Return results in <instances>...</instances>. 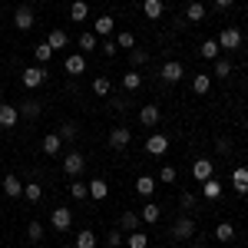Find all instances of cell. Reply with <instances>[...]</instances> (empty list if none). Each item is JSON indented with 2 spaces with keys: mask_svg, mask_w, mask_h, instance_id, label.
<instances>
[{
  "mask_svg": "<svg viewBox=\"0 0 248 248\" xmlns=\"http://www.w3.org/2000/svg\"><path fill=\"white\" fill-rule=\"evenodd\" d=\"M33 23H37V14H33V7L20 3L17 10H14V27H17V30H33Z\"/></svg>",
  "mask_w": 248,
  "mask_h": 248,
  "instance_id": "6da1fadb",
  "label": "cell"
},
{
  "mask_svg": "<svg viewBox=\"0 0 248 248\" xmlns=\"http://www.w3.org/2000/svg\"><path fill=\"white\" fill-rule=\"evenodd\" d=\"M23 86H27V90H37V86H43V83H46V70H43V66H27V70H23Z\"/></svg>",
  "mask_w": 248,
  "mask_h": 248,
  "instance_id": "7a4b0ae2",
  "label": "cell"
},
{
  "mask_svg": "<svg viewBox=\"0 0 248 248\" xmlns=\"http://www.w3.org/2000/svg\"><path fill=\"white\" fill-rule=\"evenodd\" d=\"M159 77L166 79V83H179V79L186 77V66H182L179 60H169V63H162V66H159Z\"/></svg>",
  "mask_w": 248,
  "mask_h": 248,
  "instance_id": "3957f363",
  "label": "cell"
},
{
  "mask_svg": "<svg viewBox=\"0 0 248 248\" xmlns=\"http://www.w3.org/2000/svg\"><path fill=\"white\" fill-rule=\"evenodd\" d=\"M50 225H53L57 232H66L70 225H73V212L66 209V205H57V209H53V215H50Z\"/></svg>",
  "mask_w": 248,
  "mask_h": 248,
  "instance_id": "277c9868",
  "label": "cell"
},
{
  "mask_svg": "<svg viewBox=\"0 0 248 248\" xmlns=\"http://www.w3.org/2000/svg\"><path fill=\"white\" fill-rule=\"evenodd\" d=\"M133 142V129L129 126H113V133H109V146L113 149H126Z\"/></svg>",
  "mask_w": 248,
  "mask_h": 248,
  "instance_id": "5b68a950",
  "label": "cell"
},
{
  "mask_svg": "<svg viewBox=\"0 0 248 248\" xmlns=\"http://www.w3.org/2000/svg\"><path fill=\"white\" fill-rule=\"evenodd\" d=\"M146 153L149 155H166L169 153V136H162V133H155L146 139Z\"/></svg>",
  "mask_w": 248,
  "mask_h": 248,
  "instance_id": "8992f818",
  "label": "cell"
},
{
  "mask_svg": "<svg viewBox=\"0 0 248 248\" xmlns=\"http://www.w3.org/2000/svg\"><path fill=\"white\" fill-rule=\"evenodd\" d=\"M218 46H222V50H238V46H242V33H238L235 27H225V30L218 33Z\"/></svg>",
  "mask_w": 248,
  "mask_h": 248,
  "instance_id": "52a82bcc",
  "label": "cell"
},
{
  "mask_svg": "<svg viewBox=\"0 0 248 248\" xmlns=\"http://www.w3.org/2000/svg\"><path fill=\"white\" fill-rule=\"evenodd\" d=\"M83 166H86L83 153H66V155H63V172H66V175H79Z\"/></svg>",
  "mask_w": 248,
  "mask_h": 248,
  "instance_id": "ba28073f",
  "label": "cell"
},
{
  "mask_svg": "<svg viewBox=\"0 0 248 248\" xmlns=\"http://www.w3.org/2000/svg\"><path fill=\"white\" fill-rule=\"evenodd\" d=\"M63 70H66L70 77H79V73H86V57H83V53H70V57L63 60Z\"/></svg>",
  "mask_w": 248,
  "mask_h": 248,
  "instance_id": "9c48e42d",
  "label": "cell"
},
{
  "mask_svg": "<svg viewBox=\"0 0 248 248\" xmlns=\"http://www.w3.org/2000/svg\"><path fill=\"white\" fill-rule=\"evenodd\" d=\"M192 235H195V222H192V218H179V222L172 225V238H175V242H186Z\"/></svg>",
  "mask_w": 248,
  "mask_h": 248,
  "instance_id": "30bf717a",
  "label": "cell"
},
{
  "mask_svg": "<svg viewBox=\"0 0 248 248\" xmlns=\"http://www.w3.org/2000/svg\"><path fill=\"white\" fill-rule=\"evenodd\" d=\"M17 119H20V109H17V106L0 103V126H3V129H14V126H17Z\"/></svg>",
  "mask_w": 248,
  "mask_h": 248,
  "instance_id": "8fae6325",
  "label": "cell"
},
{
  "mask_svg": "<svg viewBox=\"0 0 248 248\" xmlns=\"http://www.w3.org/2000/svg\"><path fill=\"white\" fill-rule=\"evenodd\" d=\"M232 189L238 192V195H248V169L245 166L232 169Z\"/></svg>",
  "mask_w": 248,
  "mask_h": 248,
  "instance_id": "7c38bea8",
  "label": "cell"
},
{
  "mask_svg": "<svg viewBox=\"0 0 248 248\" xmlns=\"http://www.w3.org/2000/svg\"><path fill=\"white\" fill-rule=\"evenodd\" d=\"M113 30H116V20L109 17V14H103V17L93 20V33H96V37H109Z\"/></svg>",
  "mask_w": 248,
  "mask_h": 248,
  "instance_id": "4fadbf2b",
  "label": "cell"
},
{
  "mask_svg": "<svg viewBox=\"0 0 248 248\" xmlns=\"http://www.w3.org/2000/svg\"><path fill=\"white\" fill-rule=\"evenodd\" d=\"M192 175H195L199 182L212 179V175H215V169H212V159H195V162H192Z\"/></svg>",
  "mask_w": 248,
  "mask_h": 248,
  "instance_id": "5bb4252c",
  "label": "cell"
},
{
  "mask_svg": "<svg viewBox=\"0 0 248 248\" xmlns=\"http://www.w3.org/2000/svg\"><path fill=\"white\" fill-rule=\"evenodd\" d=\"M199 57H202V60H212V63H215V60L222 57V46H218V40H205V43L199 46Z\"/></svg>",
  "mask_w": 248,
  "mask_h": 248,
  "instance_id": "9a60e30c",
  "label": "cell"
},
{
  "mask_svg": "<svg viewBox=\"0 0 248 248\" xmlns=\"http://www.w3.org/2000/svg\"><path fill=\"white\" fill-rule=\"evenodd\" d=\"M3 195H10V199L23 195V182H20L17 175H3Z\"/></svg>",
  "mask_w": 248,
  "mask_h": 248,
  "instance_id": "2e32d148",
  "label": "cell"
},
{
  "mask_svg": "<svg viewBox=\"0 0 248 248\" xmlns=\"http://www.w3.org/2000/svg\"><path fill=\"white\" fill-rule=\"evenodd\" d=\"M202 195H205L209 202H215V199H222V182H218L215 175H212V179H205V182H202Z\"/></svg>",
  "mask_w": 248,
  "mask_h": 248,
  "instance_id": "e0dca14e",
  "label": "cell"
},
{
  "mask_svg": "<svg viewBox=\"0 0 248 248\" xmlns=\"http://www.w3.org/2000/svg\"><path fill=\"white\" fill-rule=\"evenodd\" d=\"M142 14L149 20H159L166 14V3H162V0H142Z\"/></svg>",
  "mask_w": 248,
  "mask_h": 248,
  "instance_id": "ac0fdd59",
  "label": "cell"
},
{
  "mask_svg": "<svg viewBox=\"0 0 248 248\" xmlns=\"http://www.w3.org/2000/svg\"><path fill=\"white\" fill-rule=\"evenodd\" d=\"M139 123H142V126H155V123H159V106H155V103L142 106V109H139Z\"/></svg>",
  "mask_w": 248,
  "mask_h": 248,
  "instance_id": "d6986e66",
  "label": "cell"
},
{
  "mask_svg": "<svg viewBox=\"0 0 248 248\" xmlns=\"http://www.w3.org/2000/svg\"><path fill=\"white\" fill-rule=\"evenodd\" d=\"M60 149H63V139H60V133H46V136H43V153H46V155H57Z\"/></svg>",
  "mask_w": 248,
  "mask_h": 248,
  "instance_id": "ffe728a7",
  "label": "cell"
},
{
  "mask_svg": "<svg viewBox=\"0 0 248 248\" xmlns=\"http://www.w3.org/2000/svg\"><path fill=\"white\" fill-rule=\"evenodd\" d=\"M106 195H109V186H106V179H93V182H90V199H93V202H103Z\"/></svg>",
  "mask_w": 248,
  "mask_h": 248,
  "instance_id": "44dd1931",
  "label": "cell"
},
{
  "mask_svg": "<svg viewBox=\"0 0 248 248\" xmlns=\"http://www.w3.org/2000/svg\"><path fill=\"white\" fill-rule=\"evenodd\" d=\"M186 20H189V23H202V20H205V3H199V0L189 3V7H186Z\"/></svg>",
  "mask_w": 248,
  "mask_h": 248,
  "instance_id": "7402d4cb",
  "label": "cell"
},
{
  "mask_svg": "<svg viewBox=\"0 0 248 248\" xmlns=\"http://www.w3.org/2000/svg\"><path fill=\"white\" fill-rule=\"evenodd\" d=\"M126 248H149V235H146V232H129V235H126Z\"/></svg>",
  "mask_w": 248,
  "mask_h": 248,
  "instance_id": "603a6c76",
  "label": "cell"
},
{
  "mask_svg": "<svg viewBox=\"0 0 248 248\" xmlns=\"http://www.w3.org/2000/svg\"><path fill=\"white\" fill-rule=\"evenodd\" d=\"M93 50H99V43H96V33L90 30V33H79V53L86 57V53H93Z\"/></svg>",
  "mask_w": 248,
  "mask_h": 248,
  "instance_id": "cb8c5ba5",
  "label": "cell"
},
{
  "mask_svg": "<svg viewBox=\"0 0 248 248\" xmlns=\"http://www.w3.org/2000/svg\"><path fill=\"white\" fill-rule=\"evenodd\" d=\"M136 192H139V195H153L155 192V175H139V179H136Z\"/></svg>",
  "mask_w": 248,
  "mask_h": 248,
  "instance_id": "d4e9b609",
  "label": "cell"
},
{
  "mask_svg": "<svg viewBox=\"0 0 248 248\" xmlns=\"http://www.w3.org/2000/svg\"><path fill=\"white\" fill-rule=\"evenodd\" d=\"M33 60H37V63H50V60H53V46H50L46 40L37 43V46H33Z\"/></svg>",
  "mask_w": 248,
  "mask_h": 248,
  "instance_id": "484cf974",
  "label": "cell"
},
{
  "mask_svg": "<svg viewBox=\"0 0 248 248\" xmlns=\"http://www.w3.org/2000/svg\"><path fill=\"white\" fill-rule=\"evenodd\" d=\"M123 86H126L129 93H136V90L142 86V73H136L133 66H129V73H123Z\"/></svg>",
  "mask_w": 248,
  "mask_h": 248,
  "instance_id": "4316f807",
  "label": "cell"
},
{
  "mask_svg": "<svg viewBox=\"0 0 248 248\" xmlns=\"http://www.w3.org/2000/svg\"><path fill=\"white\" fill-rule=\"evenodd\" d=\"M70 17L77 20V23H79V20H86V17H90V3H86V0H73V7H70Z\"/></svg>",
  "mask_w": 248,
  "mask_h": 248,
  "instance_id": "83f0119b",
  "label": "cell"
},
{
  "mask_svg": "<svg viewBox=\"0 0 248 248\" xmlns=\"http://www.w3.org/2000/svg\"><path fill=\"white\" fill-rule=\"evenodd\" d=\"M192 90H195L199 96H205L212 90V77H209V73H199V77L192 79Z\"/></svg>",
  "mask_w": 248,
  "mask_h": 248,
  "instance_id": "f1b7e54d",
  "label": "cell"
},
{
  "mask_svg": "<svg viewBox=\"0 0 248 248\" xmlns=\"http://www.w3.org/2000/svg\"><path fill=\"white\" fill-rule=\"evenodd\" d=\"M23 199H27V202H40V199H43V186H40V182H27V186H23Z\"/></svg>",
  "mask_w": 248,
  "mask_h": 248,
  "instance_id": "f546056e",
  "label": "cell"
},
{
  "mask_svg": "<svg viewBox=\"0 0 248 248\" xmlns=\"http://www.w3.org/2000/svg\"><path fill=\"white\" fill-rule=\"evenodd\" d=\"M66 30H50V37H46V43H50V46H53V53H57V50H63V46H66Z\"/></svg>",
  "mask_w": 248,
  "mask_h": 248,
  "instance_id": "4dcf8cb0",
  "label": "cell"
},
{
  "mask_svg": "<svg viewBox=\"0 0 248 248\" xmlns=\"http://www.w3.org/2000/svg\"><path fill=\"white\" fill-rule=\"evenodd\" d=\"M139 222H142V218H139L136 212H123V218H119L123 232H136V229H139Z\"/></svg>",
  "mask_w": 248,
  "mask_h": 248,
  "instance_id": "1f68e13d",
  "label": "cell"
},
{
  "mask_svg": "<svg viewBox=\"0 0 248 248\" xmlns=\"http://www.w3.org/2000/svg\"><path fill=\"white\" fill-rule=\"evenodd\" d=\"M159 215H162L159 205H142V212H139V218H142L146 225H155V222H159Z\"/></svg>",
  "mask_w": 248,
  "mask_h": 248,
  "instance_id": "d6a6232c",
  "label": "cell"
},
{
  "mask_svg": "<svg viewBox=\"0 0 248 248\" xmlns=\"http://www.w3.org/2000/svg\"><path fill=\"white\" fill-rule=\"evenodd\" d=\"M215 238H218V242H232V238H235L232 222H218V225H215Z\"/></svg>",
  "mask_w": 248,
  "mask_h": 248,
  "instance_id": "836d02e7",
  "label": "cell"
},
{
  "mask_svg": "<svg viewBox=\"0 0 248 248\" xmlns=\"http://www.w3.org/2000/svg\"><path fill=\"white\" fill-rule=\"evenodd\" d=\"M109 90H113L109 77H96V79H93V93H96V96H109Z\"/></svg>",
  "mask_w": 248,
  "mask_h": 248,
  "instance_id": "e575fe53",
  "label": "cell"
},
{
  "mask_svg": "<svg viewBox=\"0 0 248 248\" xmlns=\"http://www.w3.org/2000/svg\"><path fill=\"white\" fill-rule=\"evenodd\" d=\"M77 248H96V232H79L77 235Z\"/></svg>",
  "mask_w": 248,
  "mask_h": 248,
  "instance_id": "d590c367",
  "label": "cell"
},
{
  "mask_svg": "<svg viewBox=\"0 0 248 248\" xmlns=\"http://www.w3.org/2000/svg\"><path fill=\"white\" fill-rule=\"evenodd\" d=\"M116 46H126V50H133V46H136L133 30H119V33H116Z\"/></svg>",
  "mask_w": 248,
  "mask_h": 248,
  "instance_id": "8d00e7d4",
  "label": "cell"
},
{
  "mask_svg": "<svg viewBox=\"0 0 248 248\" xmlns=\"http://www.w3.org/2000/svg\"><path fill=\"white\" fill-rule=\"evenodd\" d=\"M129 63H133V66H146V63H149V53L139 50V46H133V50H129Z\"/></svg>",
  "mask_w": 248,
  "mask_h": 248,
  "instance_id": "74e56055",
  "label": "cell"
},
{
  "mask_svg": "<svg viewBox=\"0 0 248 248\" xmlns=\"http://www.w3.org/2000/svg\"><path fill=\"white\" fill-rule=\"evenodd\" d=\"M215 77H218V79H229L232 77V63H229V60H222V57L215 60Z\"/></svg>",
  "mask_w": 248,
  "mask_h": 248,
  "instance_id": "f35d334b",
  "label": "cell"
},
{
  "mask_svg": "<svg viewBox=\"0 0 248 248\" xmlns=\"http://www.w3.org/2000/svg\"><path fill=\"white\" fill-rule=\"evenodd\" d=\"M20 113L27 116V119H37V116H40V103H37V99H27V103L20 106Z\"/></svg>",
  "mask_w": 248,
  "mask_h": 248,
  "instance_id": "ab89813d",
  "label": "cell"
},
{
  "mask_svg": "<svg viewBox=\"0 0 248 248\" xmlns=\"http://www.w3.org/2000/svg\"><path fill=\"white\" fill-rule=\"evenodd\" d=\"M70 195L83 202V199H90V186H86V182H73V186H70Z\"/></svg>",
  "mask_w": 248,
  "mask_h": 248,
  "instance_id": "60d3db41",
  "label": "cell"
},
{
  "mask_svg": "<svg viewBox=\"0 0 248 248\" xmlns=\"http://www.w3.org/2000/svg\"><path fill=\"white\" fill-rule=\"evenodd\" d=\"M77 123H63V126H60V139H63V142H70V139H77Z\"/></svg>",
  "mask_w": 248,
  "mask_h": 248,
  "instance_id": "b9f144b4",
  "label": "cell"
},
{
  "mask_svg": "<svg viewBox=\"0 0 248 248\" xmlns=\"http://www.w3.org/2000/svg\"><path fill=\"white\" fill-rule=\"evenodd\" d=\"M43 235H46V232H43L40 222H30V225H27V238H30V242H40Z\"/></svg>",
  "mask_w": 248,
  "mask_h": 248,
  "instance_id": "7bdbcfd3",
  "label": "cell"
},
{
  "mask_svg": "<svg viewBox=\"0 0 248 248\" xmlns=\"http://www.w3.org/2000/svg\"><path fill=\"white\" fill-rule=\"evenodd\" d=\"M123 242H126V238H123V229H119V232H106V245H109V248H119Z\"/></svg>",
  "mask_w": 248,
  "mask_h": 248,
  "instance_id": "ee69618b",
  "label": "cell"
},
{
  "mask_svg": "<svg viewBox=\"0 0 248 248\" xmlns=\"http://www.w3.org/2000/svg\"><path fill=\"white\" fill-rule=\"evenodd\" d=\"M159 182H166V186H169V182H175V169H172V166H162V172H159Z\"/></svg>",
  "mask_w": 248,
  "mask_h": 248,
  "instance_id": "f6af8a7d",
  "label": "cell"
},
{
  "mask_svg": "<svg viewBox=\"0 0 248 248\" xmlns=\"http://www.w3.org/2000/svg\"><path fill=\"white\" fill-rule=\"evenodd\" d=\"M99 50H103L106 57H116V53H119V46H116L113 40H103V43H99Z\"/></svg>",
  "mask_w": 248,
  "mask_h": 248,
  "instance_id": "bcb514c9",
  "label": "cell"
},
{
  "mask_svg": "<svg viewBox=\"0 0 248 248\" xmlns=\"http://www.w3.org/2000/svg\"><path fill=\"white\" fill-rule=\"evenodd\" d=\"M179 202H182V209H192V205H195V195H192V192H182Z\"/></svg>",
  "mask_w": 248,
  "mask_h": 248,
  "instance_id": "7dc6e473",
  "label": "cell"
},
{
  "mask_svg": "<svg viewBox=\"0 0 248 248\" xmlns=\"http://www.w3.org/2000/svg\"><path fill=\"white\" fill-rule=\"evenodd\" d=\"M232 3H235V0H215V7H218V10H229Z\"/></svg>",
  "mask_w": 248,
  "mask_h": 248,
  "instance_id": "c3c4849f",
  "label": "cell"
},
{
  "mask_svg": "<svg viewBox=\"0 0 248 248\" xmlns=\"http://www.w3.org/2000/svg\"><path fill=\"white\" fill-rule=\"evenodd\" d=\"M245 23H248V10H245Z\"/></svg>",
  "mask_w": 248,
  "mask_h": 248,
  "instance_id": "681fc988",
  "label": "cell"
}]
</instances>
